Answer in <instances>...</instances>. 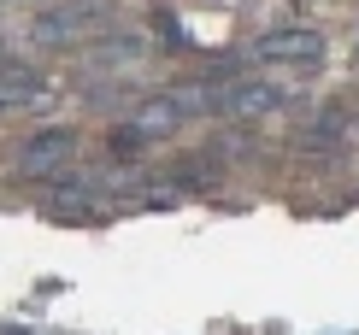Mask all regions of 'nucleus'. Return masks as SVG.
<instances>
[{
    "label": "nucleus",
    "instance_id": "nucleus-6",
    "mask_svg": "<svg viewBox=\"0 0 359 335\" xmlns=\"http://www.w3.org/2000/svg\"><path fill=\"white\" fill-rule=\"evenodd\" d=\"M41 95H48V88H41V77L36 71H0V118L6 112H24V106H41Z\"/></svg>",
    "mask_w": 359,
    "mask_h": 335
},
{
    "label": "nucleus",
    "instance_id": "nucleus-9",
    "mask_svg": "<svg viewBox=\"0 0 359 335\" xmlns=\"http://www.w3.org/2000/svg\"><path fill=\"white\" fill-rule=\"evenodd\" d=\"M353 48H359V29H353Z\"/></svg>",
    "mask_w": 359,
    "mask_h": 335
},
{
    "label": "nucleus",
    "instance_id": "nucleus-4",
    "mask_svg": "<svg viewBox=\"0 0 359 335\" xmlns=\"http://www.w3.org/2000/svg\"><path fill=\"white\" fill-rule=\"evenodd\" d=\"M77 159V130H36L29 142L18 147V171L24 177H59L65 165Z\"/></svg>",
    "mask_w": 359,
    "mask_h": 335
},
{
    "label": "nucleus",
    "instance_id": "nucleus-2",
    "mask_svg": "<svg viewBox=\"0 0 359 335\" xmlns=\"http://www.w3.org/2000/svg\"><path fill=\"white\" fill-rule=\"evenodd\" d=\"M283 100L289 95H283V83H271V77H236V83H224L212 95V112L218 118H265V112H277Z\"/></svg>",
    "mask_w": 359,
    "mask_h": 335
},
{
    "label": "nucleus",
    "instance_id": "nucleus-8",
    "mask_svg": "<svg viewBox=\"0 0 359 335\" xmlns=\"http://www.w3.org/2000/svg\"><path fill=\"white\" fill-rule=\"evenodd\" d=\"M0 71H12V53H6V41H0Z\"/></svg>",
    "mask_w": 359,
    "mask_h": 335
},
{
    "label": "nucleus",
    "instance_id": "nucleus-7",
    "mask_svg": "<svg viewBox=\"0 0 359 335\" xmlns=\"http://www.w3.org/2000/svg\"><path fill=\"white\" fill-rule=\"evenodd\" d=\"M107 147H112V153H118V159H136V153H142V147H147V135H142L136 124H118V130L107 135Z\"/></svg>",
    "mask_w": 359,
    "mask_h": 335
},
{
    "label": "nucleus",
    "instance_id": "nucleus-1",
    "mask_svg": "<svg viewBox=\"0 0 359 335\" xmlns=\"http://www.w3.org/2000/svg\"><path fill=\"white\" fill-rule=\"evenodd\" d=\"M107 24V0H65V6H41L36 24H29V41L36 48H77L95 29Z\"/></svg>",
    "mask_w": 359,
    "mask_h": 335
},
{
    "label": "nucleus",
    "instance_id": "nucleus-5",
    "mask_svg": "<svg viewBox=\"0 0 359 335\" xmlns=\"http://www.w3.org/2000/svg\"><path fill=\"white\" fill-rule=\"evenodd\" d=\"M183 118H189V100H177V95H147V100H136L130 124H136L147 142H165V135L183 130Z\"/></svg>",
    "mask_w": 359,
    "mask_h": 335
},
{
    "label": "nucleus",
    "instance_id": "nucleus-3",
    "mask_svg": "<svg viewBox=\"0 0 359 335\" xmlns=\"http://www.w3.org/2000/svg\"><path fill=\"white\" fill-rule=\"evenodd\" d=\"M265 59V65H289V71H312L324 59V36L318 29H306V24H289V29H265L259 36V48H253Z\"/></svg>",
    "mask_w": 359,
    "mask_h": 335
}]
</instances>
